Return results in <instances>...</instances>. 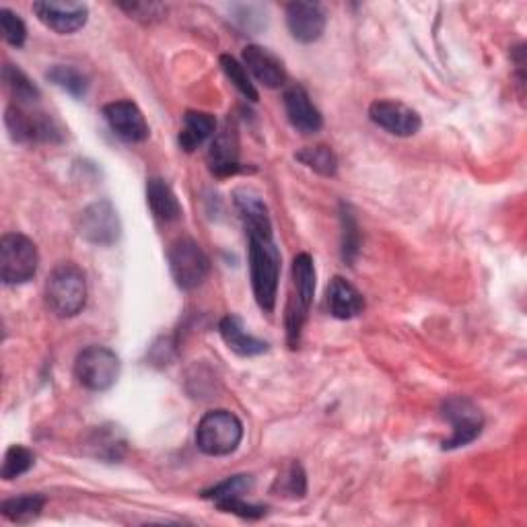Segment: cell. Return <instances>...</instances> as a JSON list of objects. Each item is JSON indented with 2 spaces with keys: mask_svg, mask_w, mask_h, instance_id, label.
Returning <instances> with one entry per match:
<instances>
[{
  "mask_svg": "<svg viewBox=\"0 0 527 527\" xmlns=\"http://www.w3.org/2000/svg\"><path fill=\"white\" fill-rule=\"evenodd\" d=\"M46 507V497L42 495H21L15 499L5 501L0 505L3 517L13 521V523H31L42 515Z\"/></svg>",
  "mask_w": 527,
  "mask_h": 527,
  "instance_id": "23",
  "label": "cell"
},
{
  "mask_svg": "<svg viewBox=\"0 0 527 527\" xmlns=\"http://www.w3.org/2000/svg\"><path fill=\"white\" fill-rule=\"evenodd\" d=\"M235 208L243 221L250 241V278L256 303L262 311L270 313L276 305L280 280V252L272 235L268 206L250 188H239L233 194Z\"/></svg>",
  "mask_w": 527,
  "mask_h": 527,
  "instance_id": "1",
  "label": "cell"
},
{
  "mask_svg": "<svg viewBox=\"0 0 527 527\" xmlns=\"http://www.w3.org/2000/svg\"><path fill=\"white\" fill-rule=\"evenodd\" d=\"M167 260H169V270H171L175 285H178L182 291H192L200 287L210 272L208 256L190 237H182L178 241H173L169 254H167Z\"/></svg>",
  "mask_w": 527,
  "mask_h": 527,
  "instance_id": "7",
  "label": "cell"
},
{
  "mask_svg": "<svg viewBox=\"0 0 527 527\" xmlns=\"http://www.w3.org/2000/svg\"><path fill=\"white\" fill-rule=\"evenodd\" d=\"M120 219L110 200H99L87 206L81 213L79 233L93 245H112L120 239Z\"/></svg>",
  "mask_w": 527,
  "mask_h": 527,
  "instance_id": "10",
  "label": "cell"
},
{
  "mask_svg": "<svg viewBox=\"0 0 527 527\" xmlns=\"http://www.w3.org/2000/svg\"><path fill=\"white\" fill-rule=\"evenodd\" d=\"M120 359L108 346H87L75 361V375L89 392H108L120 377Z\"/></svg>",
  "mask_w": 527,
  "mask_h": 527,
  "instance_id": "6",
  "label": "cell"
},
{
  "mask_svg": "<svg viewBox=\"0 0 527 527\" xmlns=\"http://www.w3.org/2000/svg\"><path fill=\"white\" fill-rule=\"evenodd\" d=\"M252 486H254L252 476H231L210 490H204L202 497L215 501V505H219L229 499H243V495L250 493Z\"/></svg>",
  "mask_w": 527,
  "mask_h": 527,
  "instance_id": "26",
  "label": "cell"
},
{
  "mask_svg": "<svg viewBox=\"0 0 527 527\" xmlns=\"http://www.w3.org/2000/svg\"><path fill=\"white\" fill-rule=\"evenodd\" d=\"M315 295V266L309 254H299L293 260L291 268V293L287 301V315H285V324H287V338L291 348L299 344L303 326L307 322V315L313 303Z\"/></svg>",
  "mask_w": 527,
  "mask_h": 527,
  "instance_id": "2",
  "label": "cell"
},
{
  "mask_svg": "<svg viewBox=\"0 0 527 527\" xmlns=\"http://www.w3.org/2000/svg\"><path fill=\"white\" fill-rule=\"evenodd\" d=\"M103 118L112 132L126 143H143L149 138V124L132 101H112L103 108Z\"/></svg>",
  "mask_w": 527,
  "mask_h": 527,
  "instance_id": "12",
  "label": "cell"
},
{
  "mask_svg": "<svg viewBox=\"0 0 527 527\" xmlns=\"http://www.w3.org/2000/svg\"><path fill=\"white\" fill-rule=\"evenodd\" d=\"M285 110L293 128L303 134H315L324 126V118L320 110L315 108L303 87H291L285 93Z\"/></svg>",
  "mask_w": 527,
  "mask_h": 527,
  "instance_id": "16",
  "label": "cell"
},
{
  "mask_svg": "<svg viewBox=\"0 0 527 527\" xmlns=\"http://www.w3.org/2000/svg\"><path fill=\"white\" fill-rule=\"evenodd\" d=\"M219 330L227 348L233 350V353L239 357H258L268 350V344L264 340L252 336L243 328V322L237 318V315H227V318H223Z\"/></svg>",
  "mask_w": 527,
  "mask_h": 527,
  "instance_id": "18",
  "label": "cell"
},
{
  "mask_svg": "<svg viewBox=\"0 0 527 527\" xmlns=\"http://www.w3.org/2000/svg\"><path fill=\"white\" fill-rule=\"evenodd\" d=\"M217 120L206 112H186L184 126L180 130V147L186 153H194L210 136H215Z\"/></svg>",
  "mask_w": 527,
  "mask_h": 527,
  "instance_id": "21",
  "label": "cell"
},
{
  "mask_svg": "<svg viewBox=\"0 0 527 527\" xmlns=\"http://www.w3.org/2000/svg\"><path fill=\"white\" fill-rule=\"evenodd\" d=\"M295 157H297L299 163H303L305 167L313 169L315 173L324 175V178H334L336 171H338V159H336L334 151L330 147H326V145L305 147Z\"/></svg>",
  "mask_w": 527,
  "mask_h": 527,
  "instance_id": "25",
  "label": "cell"
},
{
  "mask_svg": "<svg viewBox=\"0 0 527 527\" xmlns=\"http://www.w3.org/2000/svg\"><path fill=\"white\" fill-rule=\"evenodd\" d=\"M369 118L375 126L383 128L385 132H390L394 136H402V138L414 136L420 130V126H423V120H420L416 110L394 99L373 101L369 108Z\"/></svg>",
  "mask_w": 527,
  "mask_h": 527,
  "instance_id": "11",
  "label": "cell"
},
{
  "mask_svg": "<svg viewBox=\"0 0 527 527\" xmlns=\"http://www.w3.org/2000/svg\"><path fill=\"white\" fill-rule=\"evenodd\" d=\"M243 66L248 68V73H252L254 79L266 89H278L287 81L283 62L262 46H248L243 50Z\"/></svg>",
  "mask_w": 527,
  "mask_h": 527,
  "instance_id": "15",
  "label": "cell"
},
{
  "mask_svg": "<svg viewBox=\"0 0 527 527\" xmlns=\"http://www.w3.org/2000/svg\"><path fill=\"white\" fill-rule=\"evenodd\" d=\"M221 68H223V73L227 75V79L235 85V89L243 97H248L250 101H258L260 93L254 87V83H252V79L248 75V68H245L237 58H233L229 54H223L221 56Z\"/></svg>",
  "mask_w": 527,
  "mask_h": 527,
  "instance_id": "27",
  "label": "cell"
},
{
  "mask_svg": "<svg viewBox=\"0 0 527 527\" xmlns=\"http://www.w3.org/2000/svg\"><path fill=\"white\" fill-rule=\"evenodd\" d=\"M3 81H5V87L9 89V93L13 95V99L17 101V105H33L38 103L42 93L38 89V85H35L21 68L13 66V64H5L3 68Z\"/></svg>",
  "mask_w": 527,
  "mask_h": 527,
  "instance_id": "22",
  "label": "cell"
},
{
  "mask_svg": "<svg viewBox=\"0 0 527 527\" xmlns=\"http://www.w3.org/2000/svg\"><path fill=\"white\" fill-rule=\"evenodd\" d=\"M274 490H280V495L283 497H291V499H303L307 493V478L305 472L301 468V464H291L283 474L276 478Z\"/></svg>",
  "mask_w": 527,
  "mask_h": 527,
  "instance_id": "29",
  "label": "cell"
},
{
  "mask_svg": "<svg viewBox=\"0 0 527 527\" xmlns=\"http://www.w3.org/2000/svg\"><path fill=\"white\" fill-rule=\"evenodd\" d=\"M342 229V258L344 262L353 264L359 254V229L348 206H342Z\"/></svg>",
  "mask_w": 527,
  "mask_h": 527,
  "instance_id": "30",
  "label": "cell"
},
{
  "mask_svg": "<svg viewBox=\"0 0 527 527\" xmlns=\"http://www.w3.org/2000/svg\"><path fill=\"white\" fill-rule=\"evenodd\" d=\"M46 303L58 318H75L87 303V278L75 264H60L46 280Z\"/></svg>",
  "mask_w": 527,
  "mask_h": 527,
  "instance_id": "3",
  "label": "cell"
},
{
  "mask_svg": "<svg viewBox=\"0 0 527 527\" xmlns=\"http://www.w3.org/2000/svg\"><path fill=\"white\" fill-rule=\"evenodd\" d=\"M0 27H3V38L7 44L21 48L27 40V27L23 19L11 9H0Z\"/></svg>",
  "mask_w": 527,
  "mask_h": 527,
  "instance_id": "31",
  "label": "cell"
},
{
  "mask_svg": "<svg viewBox=\"0 0 527 527\" xmlns=\"http://www.w3.org/2000/svg\"><path fill=\"white\" fill-rule=\"evenodd\" d=\"M40 254L35 243L21 233L0 239V278L5 285H23L38 272Z\"/></svg>",
  "mask_w": 527,
  "mask_h": 527,
  "instance_id": "5",
  "label": "cell"
},
{
  "mask_svg": "<svg viewBox=\"0 0 527 527\" xmlns=\"http://www.w3.org/2000/svg\"><path fill=\"white\" fill-rule=\"evenodd\" d=\"M46 77L50 83H54L56 87H60L62 91H66L68 95H73L77 99L85 97L89 91V79L75 66L56 64L48 70Z\"/></svg>",
  "mask_w": 527,
  "mask_h": 527,
  "instance_id": "24",
  "label": "cell"
},
{
  "mask_svg": "<svg viewBox=\"0 0 527 527\" xmlns=\"http://www.w3.org/2000/svg\"><path fill=\"white\" fill-rule=\"evenodd\" d=\"M326 303L336 320H353L365 309V299L355 285H350L346 278L334 276L326 291Z\"/></svg>",
  "mask_w": 527,
  "mask_h": 527,
  "instance_id": "17",
  "label": "cell"
},
{
  "mask_svg": "<svg viewBox=\"0 0 527 527\" xmlns=\"http://www.w3.org/2000/svg\"><path fill=\"white\" fill-rule=\"evenodd\" d=\"M33 13L38 19L58 35H70L85 27L89 9L81 3H56V0H44L33 3Z\"/></svg>",
  "mask_w": 527,
  "mask_h": 527,
  "instance_id": "13",
  "label": "cell"
},
{
  "mask_svg": "<svg viewBox=\"0 0 527 527\" xmlns=\"http://www.w3.org/2000/svg\"><path fill=\"white\" fill-rule=\"evenodd\" d=\"M287 25L293 38L301 44H313L322 38L326 15L315 3H291L287 7Z\"/></svg>",
  "mask_w": 527,
  "mask_h": 527,
  "instance_id": "14",
  "label": "cell"
},
{
  "mask_svg": "<svg viewBox=\"0 0 527 527\" xmlns=\"http://www.w3.org/2000/svg\"><path fill=\"white\" fill-rule=\"evenodd\" d=\"M443 416L451 423V437L443 443V449H458L480 437L484 418L480 408L468 398H449L443 404Z\"/></svg>",
  "mask_w": 527,
  "mask_h": 527,
  "instance_id": "8",
  "label": "cell"
},
{
  "mask_svg": "<svg viewBox=\"0 0 527 527\" xmlns=\"http://www.w3.org/2000/svg\"><path fill=\"white\" fill-rule=\"evenodd\" d=\"M147 202L151 213L161 223H173L182 217V204L171 190V186L161 178H151L147 184Z\"/></svg>",
  "mask_w": 527,
  "mask_h": 527,
  "instance_id": "20",
  "label": "cell"
},
{
  "mask_svg": "<svg viewBox=\"0 0 527 527\" xmlns=\"http://www.w3.org/2000/svg\"><path fill=\"white\" fill-rule=\"evenodd\" d=\"M120 9L126 11L130 17L143 19V21L159 19L163 15V11H165L161 5H155V3H122Z\"/></svg>",
  "mask_w": 527,
  "mask_h": 527,
  "instance_id": "33",
  "label": "cell"
},
{
  "mask_svg": "<svg viewBox=\"0 0 527 527\" xmlns=\"http://www.w3.org/2000/svg\"><path fill=\"white\" fill-rule=\"evenodd\" d=\"M33 464H35V455L31 449H27L23 445H13L5 453L0 476H3V480H15V478L27 474L33 468Z\"/></svg>",
  "mask_w": 527,
  "mask_h": 527,
  "instance_id": "28",
  "label": "cell"
},
{
  "mask_svg": "<svg viewBox=\"0 0 527 527\" xmlns=\"http://www.w3.org/2000/svg\"><path fill=\"white\" fill-rule=\"evenodd\" d=\"M5 124L17 143H58L60 128L46 114H29L21 105H9Z\"/></svg>",
  "mask_w": 527,
  "mask_h": 527,
  "instance_id": "9",
  "label": "cell"
},
{
  "mask_svg": "<svg viewBox=\"0 0 527 527\" xmlns=\"http://www.w3.org/2000/svg\"><path fill=\"white\" fill-rule=\"evenodd\" d=\"M243 439V425L237 414L229 410L206 412L196 427V445L202 453L223 458L231 455Z\"/></svg>",
  "mask_w": 527,
  "mask_h": 527,
  "instance_id": "4",
  "label": "cell"
},
{
  "mask_svg": "<svg viewBox=\"0 0 527 527\" xmlns=\"http://www.w3.org/2000/svg\"><path fill=\"white\" fill-rule=\"evenodd\" d=\"M208 165L210 171L219 175V178H229V175L243 171V167L239 165V149H237L235 134L225 130L219 136H215L213 145H210L208 151Z\"/></svg>",
  "mask_w": 527,
  "mask_h": 527,
  "instance_id": "19",
  "label": "cell"
},
{
  "mask_svg": "<svg viewBox=\"0 0 527 527\" xmlns=\"http://www.w3.org/2000/svg\"><path fill=\"white\" fill-rule=\"evenodd\" d=\"M221 511H227V513H235L239 517H245V519H258L266 513L264 507L260 505H250L245 503L243 499H229V501H223L217 505Z\"/></svg>",
  "mask_w": 527,
  "mask_h": 527,
  "instance_id": "32",
  "label": "cell"
}]
</instances>
